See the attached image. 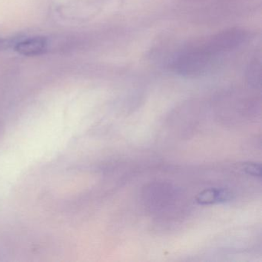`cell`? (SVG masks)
Instances as JSON below:
<instances>
[{
    "mask_svg": "<svg viewBox=\"0 0 262 262\" xmlns=\"http://www.w3.org/2000/svg\"><path fill=\"white\" fill-rule=\"evenodd\" d=\"M230 199H231V194L226 190L211 188L200 193L196 198V201L201 205H209V204L226 202Z\"/></svg>",
    "mask_w": 262,
    "mask_h": 262,
    "instance_id": "2",
    "label": "cell"
},
{
    "mask_svg": "<svg viewBox=\"0 0 262 262\" xmlns=\"http://www.w3.org/2000/svg\"><path fill=\"white\" fill-rule=\"evenodd\" d=\"M247 79L254 87L260 86L261 80V60L260 57L254 58L247 68Z\"/></svg>",
    "mask_w": 262,
    "mask_h": 262,
    "instance_id": "3",
    "label": "cell"
},
{
    "mask_svg": "<svg viewBox=\"0 0 262 262\" xmlns=\"http://www.w3.org/2000/svg\"><path fill=\"white\" fill-rule=\"evenodd\" d=\"M50 41L44 36L19 38L15 42V51L25 56H37L49 50Z\"/></svg>",
    "mask_w": 262,
    "mask_h": 262,
    "instance_id": "1",
    "label": "cell"
},
{
    "mask_svg": "<svg viewBox=\"0 0 262 262\" xmlns=\"http://www.w3.org/2000/svg\"><path fill=\"white\" fill-rule=\"evenodd\" d=\"M17 39H9V38L0 37V51L7 50L14 47L15 42Z\"/></svg>",
    "mask_w": 262,
    "mask_h": 262,
    "instance_id": "4",
    "label": "cell"
},
{
    "mask_svg": "<svg viewBox=\"0 0 262 262\" xmlns=\"http://www.w3.org/2000/svg\"><path fill=\"white\" fill-rule=\"evenodd\" d=\"M245 171L251 176L260 177V165L256 164H248L245 167Z\"/></svg>",
    "mask_w": 262,
    "mask_h": 262,
    "instance_id": "5",
    "label": "cell"
}]
</instances>
